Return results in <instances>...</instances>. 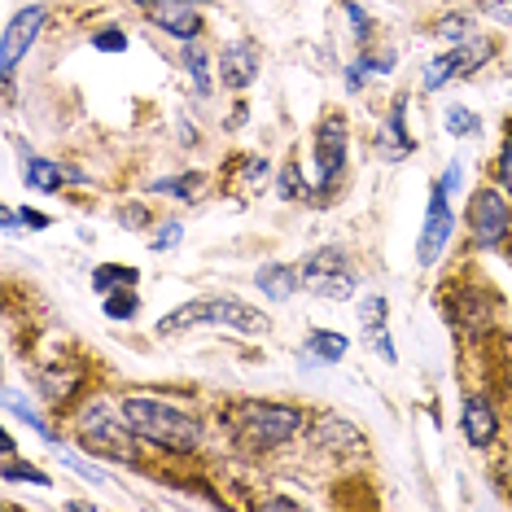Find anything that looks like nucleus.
Returning <instances> with one entry per match:
<instances>
[{
    "label": "nucleus",
    "mask_w": 512,
    "mask_h": 512,
    "mask_svg": "<svg viewBox=\"0 0 512 512\" xmlns=\"http://www.w3.org/2000/svg\"><path fill=\"white\" fill-rule=\"evenodd\" d=\"M0 224H5V232H14L18 228V211H5V215H0Z\"/></svg>",
    "instance_id": "79ce46f5"
},
{
    "label": "nucleus",
    "mask_w": 512,
    "mask_h": 512,
    "mask_svg": "<svg viewBox=\"0 0 512 512\" xmlns=\"http://www.w3.org/2000/svg\"><path fill=\"white\" fill-rule=\"evenodd\" d=\"M184 71H189L193 88L202 92V97H211V49H206L202 40L184 44Z\"/></svg>",
    "instance_id": "aec40b11"
},
{
    "label": "nucleus",
    "mask_w": 512,
    "mask_h": 512,
    "mask_svg": "<svg viewBox=\"0 0 512 512\" xmlns=\"http://www.w3.org/2000/svg\"><path fill=\"white\" fill-rule=\"evenodd\" d=\"M36 386L44 390V399H49V403H66V399H75V390H79V372L49 368V372H40Z\"/></svg>",
    "instance_id": "4be33fe9"
},
{
    "label": "nucleus",
    "mask_w": 512,
    "mask_h": 512,
    "mask_svg": "<svg viewBox=\"0 0 512 512\" xmlns=\"http://www.w3.org/2000/svg\"><path fill=\"white\" fill-rule=\"evenodd\" d=\"M119 224H123V228H145V224H149V211H145V206H123V211H119Z\"/></svg>",
    "instance_id": "4c0bfd02"
},
{
    "label": "nucleus",
    "mask_w": 512,
    "mask_h": 512,
    "mask_svg": "<svg viewBox=\"0 0 512 512\" xmlns=\"http://www.w3.org/2000/svg\"><path fill=\"white\" fill-rule=\"evenodd\" d=\"M254 285H259V294H263V298H272V302H289V298H294L298 289H302L298 267H285V263H267V267H259Z\"/></svg>",
    "instance_id": "f3484780"
},
{
    "label": "nucleus",
    "mask_w": 512,
    "mask_h": 512,
    "mask_svg": "<svg viewBox=\"0 0 512 512\" xmlns=\"http://www.w3.org/2000/svg\"><path fill=\"white\" fill-rule=\"evenodd\" d=\"M460 429L464 438L473 442V447H491L499 438V412L491 399H482V394H473V399H464V412H460Z\"/></svg>",
    "instance_id": "2eb2a0df"
},
{
    "label": "nucleus",
    "mask_w": 512,
    "mask_h": 512,
    "mask_svg": "<svg viewBox=\"0 0 512 512\" xmlns=\"http://www.w3.org/2000/svg\"><path fill=\"white\" fill-rule=\"evenodd\" d=\"M482 14L499 27H512V0H482Z\"/></svg>",
    "instance_id": "f704fd0d"
},
{
    "label": "nucleus",
    "mask_w": 512,
    "mask_h": 512,
    "mask_svg": "<svg viewBox=\"0 0 512 512\" xmlns=\"http://www.w3.org/2000/svg\"><path fill=\"white\" fill-rule=\"evenodd\" d=\"M145 14L158 31H167V36H176L184 44L202 36V18H197V9L189 0H154V5H145Z\"/></svg>",
    "instance_id": "ddd939ff"
},
{
    "label": "nucleus",
    "mask_w": 512,
    "mask_h": 512,
    "mask_svg": "<svg viewBox=\"0 0 512 512\" xmlns=\"http://www.w3.org/2000/svg\"><path fill=\"white\" fill-rule=\"evenodd\" d=\"M141 5H154V0H141ZM189 5H202V0H189Z\"/></svg>",
    "instance_id": "37998d69"
},
{
    "label": "nucleus",
    "mask_w": 512,
    "mask_h": 512,
    "mask_svg": "<svg viewBox=\"0 0 512 512\" xmlns=\"http://www.w3.org/2000/svg\"><path fill=\"white\" fill-rule=\"evenodd\" d=\"M307 434H311V442H316L320 451H337V456H364L368 451V438L337 412H320L316 421L307 425Z\"/></svg>",
    "instance_id": "f8f14e48"
},
{
    "label": "nucleus",
    "mask_w": 512,
    "mask_h": 512,
    "mask_svg": "<svg viewBox=\"0 0 512 512\" xmlns=\"http://www.w3.org/2000/svg\"><path fill=\"white\" fill-rule=\"evenodd\" d=\"M92 49H97V53H127V36L119 27H106V31H97V36H92Z\"/></svg>",
    "instance_id": "7c9ffc66"
},
{
    "label": "nucleus",
    "mask_w": 512,
    "mask_h": 512,
    "mask_svg": "<svg viewBox=\"0 0 512 512\" xmlns=\"http://www.w3.org/2000/svg\"><path fill=\"white\" fill-rule=\"evenodd\" d=\"M232 429L241 442H250L254 451L267 447H285L289 438H298L307 429V412L294 403H263V399H246L232 407Z\"/></svg>",
    "instance_id": "7ed1b4c3"
},
{
    "label": "nucleus",
    "mask_w": 512,
    "mask_h": 512,
    "mask_svg": "<svg viewBox=\"0 0 512 512\" xmlns=\"http://www.w3.org/2000/svg\"><path fill=\"white\" fill-rule=\"evenodd\" d=\"M346 154H351V132H346L342 114H324L316 127V141H311V158H316V171H311V189L320 197H333L337 184L346 176Z\"/></svg>",
    "instance_id": "39448f33"
},
{
    "label": "nucleus",
    "mask_w": 512,
    "mask_h": 512,
    "mask_svg": "<svg viewBox=\"0 0 512 512\" xmlns=\"http://www.w3.org/2000/svg\"><path fill=\"white\" fill-rule=\"evenodd\" d=\"M106 311L110 320H136L141 316V294H136V285H123V289H110L106 294Z\"/></svg>",
    "instance_id": "393cba45"
},
{
    "label": "nucleus",
    "mask_w": 512,
    "mask_h": 512,
    "mask_svg": "<svg viewBox=\"0 0 512 512\" xmlns=\"http://www.w3.org/2000/svg\"><path fill=\"white\" fill-rule=\"evenodd\" d=\"M386 320H390V302L386 298H364L359 302V324H364L368 333H377V329H386Z\"/></svg>",
    "instance_id": "bb28decb"
},
{
    "label": "nucleus",
    "mask_w": 512,
    "mask_h": 512,
    "mask_svg": "<svg viewBox=\"0 0 512 512\" xmlns=\"http://www.w3.org/2000/svg\"><path fill=\"white\" fill-rule=\"evenodd\" d=\"M127 425L141 434V442H154L158 451H176V456H189L202 442V421L184 407L158 399V394H127L119 403Z\"/></svg>",
    "instance_id": "f257e3e1"
},
{
    "label": "nucleus",
    "mask_w": 512,
    "mask_h": 512,
    "mask_svg": "<svg viewBox=\"0 0 512 512\" xmlns=\"http://www.w3.org/2000/svg\"><path fill=\"white\" fill-rule=\"evenodd\" d=\"M491 320H495V298L486 294L482 285L451 289V298H447V324L464 337V342H482V337L491 333Z\"/></svg>",
    "instance_id": "9d476101"
},
{
    "label": "nucleus",
    "mask_w": 512,
    "mask_h": 512,
    "mask_svg": "<svg viewBox=\"0 0 512 512\" xmlns=\"http://www.w3.org/2000/svg\"><path fill=\"white\" fill-rule=\"evenodd\" d=\"M298 281H302V289H311V294L337 298V302H346L355 294L351 259H346V250H337V246H324L316 254H307V259L298 263Z\"/></svg>",
    "instance_id": "0eeeda50"
},
{
    "label": "nucleus",
    "mask_w": 512,
    "mask_h": 512,
    "mask_svg": "<svg viewBox=\"0 0 512 512\" xmlns=\"http://www.w3.org/2000/svg\"><path fill=\"white\" fill-rule=\"evenodd\" d=\"M469 237L477 250H499L512 237V197L504 189H473L469 197Z\"/></svg>",
    "instance_id": "423d86ee"
},
{
    "label": "nucleus",
    "mask_w": 512,
    "mask_h": 512,
    "mask_svg": "<svg viewBox=\"0 0 512 512\" xmlns=\"http://www.w3.org/2000/svg\"><path fill=\"white\" fill-rule=\"evenodd\" d=\"M447 132L451 136H477L482 132V114H473L469 106H451L447 110Z\"/></svg>",
    "instance_id": "cd10ccee"
},
{
    "label": "nucleus",
    "mask_w": 512,
    "mask_h": 512,
    "mask_svg": "<svg viewBox=\"0 0 512 512\" xmlns=\"http://www.w3.org/2000/svg\"><path fill=\"white\" fill-rule=\"evenodd\" d=\"M22 176H27V184L36 193H57L66 180H88V176H79V171H66V167H57V162L40 158V154L27 158V171H22Z\"/></svg>",
    "instance_id": "a211bd4d"
},
{
    "label": "nucleus",
    "mask_w": 512,
    "mask_h": 512,
    "mask_svg": "<svg viewBox=\"0 0 512 512\" xmlns=\"http://www.w3.org/2000/svg\"><path fill=\"white\" fill-rule=\"evenodd\" d=\"M259 508H298V499H285V495H267Z\"/></svg>",
    "instance_id": "a19ab883"
},
{
    "label": "nucleus",
    "mask_w": 512,
    "mask_h": 512,
    "mask_svg": "<svg viewBox=\"0 0 512 512\" xmlns=\"http://www.w3.org/2000/svg\"><path fill=\"white\" fill-rule=\"evenodd\" d=\"M219 75H224V84L232 92L250 88L254 75H259V53H254V44H228V49L219 53Z\"/></svg>",
    "instance_id": "dca6fc26"
},
{
    "label": "nucleus",
    "mask_w": 512,
    "mask_h": 512,
    "mask_svg": "<svg viewBox=\"0 0 512 512\" xmlns=\"http://www.w3.org/2000/svg\"><path fill=\"white\" fill-rule=\"evenodd\" d=\"M346 337L342 333H329V329H311L307 333V351L316 355V359H324V364H337V359H346Z\"/></svg>",
    "instance_id": "b1692460"
},
{
    "label": "nucleus",
    "mask_w": 512,
    "mask_h": 512,
    "mask_svg": "<svg viewBox=\"0 0 512 512\" xmlns=\"http://www.w3.org/2000/svg\"><path fill=\"white\" fill-rule=\"evenodd\" d=\"M346 18L355 22V40H359V44H368V40H372V18L355 5V0H346Z\"/></svg>",
    "instance_id": "72a5a7b5"
},
{
    "label": "nucleus",
    "mask_w": 512,
    "mask_h": 512,
    "mask_svg": "<svg viewBox=\"0 0 512 512\" xmlns=\"http://www.w3.org/2000/svg\"><path fill=\"white\" fill-rule=\"evenodd\" d=\"M75 434H79V442H84L92 456H110V460H119V464H136V456H141V447H136L141 434L127 425L123 407L114 412L106 399H92V403L79 407Z\"/></svg>",
    "instance_id": "20e7f679"
},
{
    "label": "nucleus",
    "mask_w": 512,
    "mask_h": 512,
    "mask_svg": "<svg viewBox=\"0 0 512 512\" xmlns=\"http://www.w3.org/2000/svg\"><path fill=\"white\" fill-rule=\"evenodd\" d=\"M495 180H499V189L512 197V123H508L504 145H499V158H495Z\"/></svg>",
    "instance_id": "c756f323"
},
{
    "label": "nucleus",
    "mask_w": 512,
    "mask_h": 512,
    "mask_svg": "<svg viewBox=\"0 0 512 512\" xmlns=\"http://www.w3.org/2000/svg\"><path fill=\"white\" fill-rule=\"evenodd\" d=\"M202 324H224V329H237V333H272V320L263 316V311L246 307L241 298H193L176 307L171 316L158 320V337H180L189 329H202Z\"/></svg>",
    "instance_id": "f03ea898"
},
{
    "label": "nucleus",
    "mask_w": 512,
    "mask_h": 512,
    "mask_svg": "<svg viewBox=\"0 0 512 512\" xmlns=\"http://www.w3.org/2000/svg\"><path fill=\"white\" fill-rule=\"evenodd\" d=\"M18 224H27V228H36V232H44V228H49V224H53V219H49V215H40V211H31V206H27V211H18Z\"/></svg>",
    "instance_id": "58836bf2"
},
{
    "label": "nucleus",
    "mask_w": 512,
    "mask_h": 512,
    "mask_svg": "<svg viewBox=\"0 0 512 512\" xmlns=\"http://www.w3.org/2000/svg\"><path fill=\"white\" fill-rule=\"evenodd\" d=\"M377 149L390 162H399V158H407L416 149V136L407 132V97H394L390 101L386 119H381V132H377Z\"/></svg>",
    "instance_id": "4468645a"
},
{
    "label": "nucleus",
    "mask_w": 512,
    "mask_h": 512,
    "mask_svg": "<svg viewBox=\"0 0 512 512\" xmlns=\"http://www.w3.org/2000/svg\"><path fill=\"white\" fill-rule=\"evenodd\" d=\"M57 460H62V464H66V469L84 473V477H88V482H110V473H106V469H101V464H92V460H84V456H75V451H71V447H62V451H57Z\"/></svg>",
    "instance_id": "c85d7f7f"
},
{
    "label": "nucleus",
    "mask_w": 512,
    "mask_h": 512,
    "mask_svg": "<svg viewBox=\"0 0 512 512\" xmlns=\"http://www.w3.org/2000/svg\"><path fill=\"white\" fill-rule=\"evenodd\" d=\"M136 281H141V272H136V267H127V263H101L97 272H92V289H97L101 298H106L110 289L136 285Z\"/></svg>",
    "instance_id": "5701e85b"
},
{
    "label": "nucleus",
    "mask_w": 512,
    "mask_h": 512,
    "mask_svg": "<svg viewBox=\"0 0 512 512\" xmlns=\"http://www.w3.org/2000/svg\"><path fill=\"white\" fill-rule=\"evenodd\" d=\"M368 337H372V351L386 359V364H394V359H399V351H394V342H390L386 329H377V333H368Z\"/></svg>",
    "instance_id": "e433bc0d"
},
{
    "label": "nucleus",
    "mask_w": 512,
    "mask_h": 512,
    "mask_svg": "<svg viewBox=\"0 0 512 512\" xmlns=\"http://www.w3.org/2000/svg\"><path fill=\"white\" fill-rule=\"evenodd\" d=\"M434 31H438V36H442V40L460 44L464 36H469V18H464V14H451V18H442V22H438V27H434Z\"/></svg>",
    "instance_id": "2f4dec72"
},
{
    "label": "nucleus",
    "mask_w": 512,
    "mask_h": 512,
    "mask_svg": "<svg viewBox=\"0 0 512 512\" xmlns=\"http://www.w3.org/2000/svg\"><path fill=\"white\" fill-rule=\"evenodd\" d=\"M451 237H456V211H451V193H447V184H442V180H434V184H429L421 237H416V263L434 267L442 259V250L451 246Z\"/></svg>",
    "instance_id": "6e6552de"
},
{
    "label": "nucleus",
    "mask_w": 512,
    "mask_h": 512,
    "mask_svg": "<svg viewBox=\"0 0 512 512\" xmlns=\"http://www.w3.org/2000/svg\"><path fill=\"white\" fill-rule=\"evenodd\" d=\"M180 237H184V224H162V228H158V237L149 241V250H158V254H162V250H176V246H180Z\"/></svg>",
    "instance_id": "473e14b6"
},
{
    "label": "nucleus",
    "mask_w": 512,
    "mask_h": 512,
    "mask_svg": "<svg viewBox=\"0 0 512 512\" xmlns=\"http://www.w3.org/2000/svg\"><path fill=\"white\" fill-rule=\"evenodd\" d=\"M298 193H302V180H298V167L289 162V167H281V197L285 202H298Z\"/></svg>",
    "instance_id": "c9c22d12"
},
{
    "label": "nucleus",
    "mask_w": 512,
    "mask_h": 512,
    "mask_svg": "<svg viewBox=\"0 0 512 512\" xmlns=\"http://www.w3.org/2000/svg\"><path fill=\"white\" fill-rule=\"evenodd\" d=\"M0 399H5V412L14 416V421L31 425V434H40L44 442H57V434L49 429V421H44V416H40V412H36V407H31L27 399H22V394H18L14 386H5V394H0Z\"/></svg>",
    "instance_id": "6ab92c4d"
},
{
    "label": "nucleus",
    "mask_w": 512,
    "mask_h": 512,
    "mask_svg": "<svg viewBox=\"0 0 512 512\" xmlns=\"http://www.w3.org/2000/svg\"><path fill=\"white\" fill-rule=\"evenodd\" d=\"M0 477L5 482H27V486H53L49 482V473H40V469H31V464H22L18 460V451H14V438H5V456H0Z\"/></svg>",
    "instance_id": "412c9836"
},
{
    "label": "nucleus",
    "mask_w": 512,
    "mask_h": 512,
    "mask_svg": "<svg viewBox=\"0 0 512 512\" xmlns=\"http://www.w3.org/2000/svg\"><path fill=\"white\" fill-rule=\"evenodd\" d=\"M44 22H49V9H44V5H27V9H22V14H14V22L5 27V36H0V75H5V84H14L18 62L31 53V44L40 40Z\"/></svg>",
    "instance_id": "9b49d317"
},
{
    "label": "nucleus",
    "mask_w": 512,
    "mask_h": 512,
    "mask_svg": "<svg viewBox=\"0 0 512 512\" xmlns=\"http://www.w3.org/2000/svg\"><path fill=\"white\" fill-rule=\"evenodd\" d=\"M486 62H491V40H460V44H451L447 53L429 57L421 84H425V92H438L442 84H451V79L477 75Z\"/></svg>",
    "instance_id": "1a4fd4ad"
},
{
    "label": "nucleus",
    "mask_w": 512,
    "mask_h": 512,
    "mask_svg": "<svg viewBox=\"0 0 512 512\" xmlns=\"http://www.w3.org/2000/svg\"><path fill=\"white\" fill-rule=\"evenodd\" d=\"M442 184H447V193L456 197V189H460V162H451V167H447V176H442Z\"/></svg>",
    "instance_id": "ea45409f"
},
{
    "label": "nucleus",
    "mask_w": 512,
    "mask_h": 512,
    "mask_svg": "<svg viewBox=\"0 0 512 512\" xmlns=\"http://www.w3.org/2000/svg\"><path fill=\"white\" fill-rule=\"evenodd\" d=\"M206 184L202 171H189V176H167V180H154V193H171L180 202H193V193Z\"/></svg>",
    "instance_id": "a878e982"
}]
</instances>
